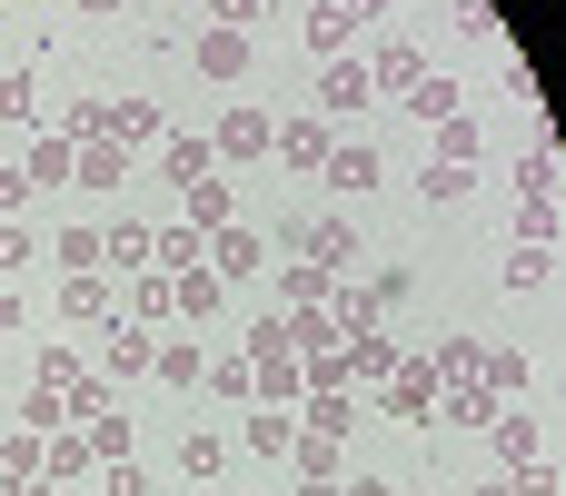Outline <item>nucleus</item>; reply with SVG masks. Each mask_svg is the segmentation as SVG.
I'll return each mask as SVG.
<instances>
[{"label":"nucleus","instance_id":"24","mask_svg":"<svg viewBox=\"0 0 566 496\" xmlns=\"http://www.w3.org/2000/svg\"><path fill=\"white\" fill-rule=\"evenodd\" d=\"M119 318H139V328H159V318H179V298H169V278H159V268H139V278H129V308H119Z\"/></svg>","mask_w":566,"mask_h":496},{"label":"nucleus","instance_id":"38","mask_svg":"<svg viewBox=\"0 0 566 496\" xmlns=\"http://www.w3.org/2000/svg\"><path fill=\"white\" fill-rule=\"evenodd\" d=\"M80 378H90V368H80V348H40V378H30V388H50V398H70Z\"/></svg>","mask_w":566,"mask_h":496},{"label":"nucleus","instance_id":"21","mask_svg":"<svg viewBox=\"0 0 566 496\" xmlns=\"http://www.w3.org/2000/svg\"><path fill=\"white\" fill-rule=\"evenodd\" d=\"M279 159L289 169H328V119H289L279 129Z\"/></svg>","mask_w":566,"mask_h":496},{"label":"nucleus","instance_id":"45","mask_svg":"<svg viewBox=\"0 0 566 496\" xmlns=\"http://www.w3.org/2000/svg\"><path fill=\"white\" fill-rule=\"evenodd\" d=\"M199 388H209V398H249V358H209Z\"/></svg>","mask_w":566,"mask_h":496},{"label":"nucleus","instance_id":"2","mask_svg":"<svg viewBox=\"0 0 566 496\" xmlns=\"http://www.w3.org/2000/svg\"><path fill=\"white\" fill-rule=\"evenodd\" d=\"M289 249H298L308 268L348 278V258H358V229H348V219H298V229H289Z\"/></svg>","mask_w":566,"mask_h":496},{"label":"nucleus","instance_id":"8","mask_svg":"<svg viewBox=\"0 0 566 496\" xmlns=\"http://www.w3.org/2000/svg\"><path fill=\"white\" fill-rule=\"evenodd\" d=\"M60 318H70V328H109V318H119V298H109V278H99V268H80V278H60Z\"/></svg>","mask_w":566,"mask_h":496},{"label":"nucleus","instance_id":"56","mask_svg":"<svg viewBox=\"0 0 566 496\" xmlns=\"http://www.w3.org/2000/svg\"><path fill=\"white\" fill-rule=\"evenodd\" d=\"M0 288H10V278H0Z\"/></svg>","mask_w":566,"mask_h":496},{"label":"nucleus","instance_id":"54","mask_svg":"<svg viewBox=\"0 0 566 496\" xmlns=\"http://www.w3.org/2000/svg\"><path fill=\"white\" fill-rule=\"evenodd\" d=\"M80 10H129V0H80Z\"/></svg>","mask_w":566,"mask_h":496},{"label":"nucleus","instance_id":"51","mask_svg":"<svg viewBox=\"0 0 566 496\" xmlns=\"http://www.w3.org/2000/svg\"><path fill=\"white\" fill-rule=\"evenodd\" d=\"M0 338H20V288H0Z\"/></svg>","mask_w":566,"mask_h":496},{"label":"nucleus","instance_id":"4","mask_svg":"<svg viewBox=\"0 0 566 496\" xmlns=\"http://www.w3.org/2000/svg\"><path fill=\"white\" fill-rule=\"evenodd\" d=\"M149 358H159V338L139 318H109L99 328V378H149Z\"/></svg>","mask_w":566,"mask_h":496},{"label":"nucleus","instance_id":"53","mask_svg":"<svg viewBox=\"0 0 566 496\" xmlns=\"http://www.w3.org/2000/svg\"><path fill=\"white\" fill-rule=\"evenodd\" d=\"M10 496H70V487H50V477H30V487H10Z\"/></svg>","mask_w":566,"mask_h":496},{"label":"nucleus","instance_id":"41","mask_svg":"<svg viewBox=\"0 0 566 496\" xmlns=\"http://www.w3.org/2000/svg\"><path fill=\"white\" fill-rule=\"evenodd\" d=\"M40 447H50V437L10 428V437H0V477H20V487H30V477H40Z\"/></svg>","mask_w":566,"mask_h":496},{"label":"nucleus","instance_id":"44","mask_svg":"<svg viewBox=\"0 0 566 496\" xmlns=\"http://www.w3.org/2000/svg\"><path fill=\"white\" fill-rule=\"evenodd\" d=\"M30 258H40V239H30V229H20V219H0V278H20V268H30Z\"/></svg>","mask_w":566,"mask_h":496},{"label":"nucleus","instance_id":"18","mask_svg":"<svg viewBox=\"0 0 566 496\" xmlns=\"http://www.w3.org/2000/svg\"><path fill=\"white\" fill-rule=\"evenodd\" d=\"M458 109H468V89H458L448 70H428V80L408 89V119H428V129H438V119H458Z\"/></svg>","mask_w":566,"mask_h":496},{"label":"nucleus","instance_id":"19","mask_svg":"<svg viewBox=\"0 0 566 496\" xmlns=\"http://www.w3.org/2000/svg\"><path fill=\"white\" fill-rule=\"evenodd\" d=\"M388 179V159L368 149V139H348V149H328V189H378Z\"/></svg>","mask_w":566,"mask_h":496},{"label":"nucleus","instance_id":"39","mask_svg":"<svg viewBox=\"0 0 566 496\" xmlns=\"http://www.w3.org/2000/svg\"><path fill=\"white\" fill-rule=\"evenodd\" d=\"M80 437H90V457H99V467H119V457H129V418H119V408H109V418H90Z\"/></svg>","mask_w":566,"mask_h":496},{"label":"nucleus","instance_id":"48","mask_svg":"<svg viewBox=\"0 0 566 496\" xmlns=\"http://www.w3.org/2000/svg\"><path fill=\"white\" fill-rule=\"evenodd\" d=\"M458 30H468V40H497V10H488V0H458Z\"/></svg>","mask_w":566,"mask_h":496},{"label":"nucleus","instance_id":"11","mask_svg":"<svg viewBox=\"0 0 566 496\" xmlns=\"http://www.w3.org/2000/svg\"><path fill=\"white\" fill-rule=\"evenodd\" d=\"M378 89H368V60H318V119L328 109H368Z\"/></svg>","mask_w":566,"mask_h":496},{"label":"nucleus","instance_id":"15","mask_svg":"<svg viewBox=\"0 0 566 496\" xmlns=\"http://www.w3.org/2000/svg\"><path fill=\"white\" fill-rule=\"evenodd\" d=\"M298 418H308V428H318V437H338V447H348V428H358V418H368V408H358V398H348V388H308V398H298Z\"/></svg>","mask_w":566,"mask_h":496},{"label":"nucleus","instance_id":"43","mask_svg":"<svg viewBox=\"0 0 566 496\" xmlns=\"http://www.w3.org/2000/svg\"><path fill=\"white\" fill-rule=\"evenodd\" d=\"M109 408H119L109 378H80V388H70V428H90V418H109Z\"/></svg>","mask_w":566,"mask_h":496},{"label":"nucleus","instance_id":"31","mask_svg":"<svg viewBox=\"0 0 566 496\" xmlns=\"http://www.w3.org/2000/svg\"><path fill=\"white\" fill-rule=\"evenodd\" d=\"M169 298H179V318H219V298H229V288H219L209 268H189V278H169Z\"/></svg>","mask_w":566,"mask_h":496},{"label":"nucleus","instance_id":"3","mask_svg":"<svg viewBox=\"0 0 566 496\" xmlns=\"http://www.w3.org/2000/svg\"><path fill=\"white\" fill-rule=\"evenodd\" d=\"M249 268H269V239H259L249 219H229V229H209V278H219V288H239Z\"/></svg>","mask_w":566,"mask_h":496},{"label":"nucleus","instance_id":"55","mask_svg":"<svg viewBox=\"0 0 566 496\" xmlns=\"http://www.w3.org/2000/svg\"><path fill=\"white\" fill-rule=\"evenodd\" d=\"M468 496H507V487H497V477H488V487H468Z\"/></svg>","mask_w":566,"mask_h":496},{"label":"nucleus","instance_id":"16","mask_svg":"<svg viewBox=\"0 0 566 496\" xmlns=\"http://www.w3.org/2000/svg\"><path fill=\"white\" fill-rule=\"evenodd\" d=\"M119 179H129V149H119V139H80L70 189H119Z\"/></svg>","mask_w":566,"mask_h":496},{"label":"nucleus","instance_id":"36","mask_svg":"<svg viewBox=\"0 0 566 496\" xmlns=\"http://www.w3.org/2000/svg\"><path fill=\"white\" fill-rule=\"evenodd\" d=\"M50 258H60L70 278H80V268H99V229H90V219H80V229H60V239H50Z\"/></svg>","mask_w":566,"mask_h":496},{"label":"nucleus","instance_id":"37","mask_svg":"<svg viewBox=\"0 0 566 496\" xmlns=\"http://www.w3.org/2000/svg\"><path fill=\"white\" fill-rule=\"evenodd\" d=\"M547 278H557V249H517V258H507V288H517V298H537Z\"/></svg>","mask_w":566,"mask_h":496},{"label":"nucleus","instance_id":"14","mask_svg":"<svg viewBox=\"0 0 566 496\" xmlns=\"http://www.w3.org/2000/svg\"><path fill=\"white\" fill-rule=\"evenodd\" d=\"M488 447H497L507 467H527V457H547V428H537L527 408H497V418H488Z\"/></svg>","mask_w":566,"mask_h":496},{"label":"nucleus","instance_id":"25","mask_svg":"<svg viewBox=\"0 0 566 496\" xmlns=\"http://www.w3.org/2000/svg\"><path fill=\"white\" fill-rule=\"evenodd\" d=\"M149 378H159V388H199V378H209V358H199V338H169V348L149 358Z\"/></svg>","mask_w":566,"mask_h":496},{"label":"nucleus","instance_id":"50","mask_svg":"<svg viewBox=\"0 0 566 496\" xmlns=\"http://www.w3.org/2000/svg\"><path fill=\"white\" fill-rule=\"evenodd\" d=\"M338 496H398L388 477H338Z\"/></svg>","mask_w":566,"mask_h":496},{"label":"nucleus","instance_id":"58","mask_svg":"<svg viewBox=\"0 0 566 496\" xmlns=\"http://www.w3.org/2000/svg\"><path fill=\"white\" fill-rule=\"evenodd\" d=\"M209 496H219V487H209Z\"/></svg>","mask_w":566,"mask_h":496},{"label":"nucleus","instance_id":"40","mask_svg":"<svg viewBox=\"0 0 566 496\" xmlns=\"http://www.w3.org/2000/svg\"><path fill=\"white\" fill-rule=\"evenodd\" d=\"M289 437H298L289 408H249V447H259V457H289Z\"/></svg>","mask_w":566,"mask_h":496},{"label":"nucleus","instance_id":"12","mask_svg":"<svg viewBox=\"0 0 566 496\" xmlns=\"http://www.w3.org/2000/svg\"><path fill=\"white\" fill-rule=\"evenodd\" d=\"M70 169H80V139H60V129L20 149V179H30V189H70Z\"/></svg>","mask_w":566,"mask_h":496},{"label":"nucleus","instance_id":"22","mask_svg":"<svg viewBox=\"0 0 566 496\" xmlns=\"http://www.w3.org/2000/svg\"><path fill=\"white\" fill-rule=\"evenodd\" d=\"M517 199H557V139H547V129H537L527 159H517Z\"/></svg>","mask_w":566,"mask_h":496},{"label":"nucleus","instance_id":"52","mask_svg":"<svg viewBox=\"0 0 566 496\" xmlns=\"http://www.w3.org/2000/svg\"><path fill=\"white\" fill-rule=\"evenodd\" d=\"M348 10H358V20H388V10H398V0H348Z\"/></svg>","mask_w":566,"mask_h":496},{"label":"nucleus","instance_id":"57","mask_svg":"<svg viewBox=\"0 0 566 496\" xmlns=\"http://www.w3.org/2000/svg\"><path fill=\"white\" fill-rule=\"evenodd\" d=\"M70 496H80V487H70Z\"/></svg>","mask_w":566,"mask_h":496},{"label":"nucleus","instance_id":"49","mask_svg":"<svg viewBox=\"0 0 566 496\" xmlns=\"http://www.w3.org/2000/svg\"><path fill=\"white\" fill-rule=\"evenodd\" d=\"M269 20V0H219V30H259Z\"/></svg>","mask_w":566,"mask_h":496},{"label":"nucleus","instance_id":"46","mask_svg":"<svg viewBox=\"0 0 566 496\" xmlns=\"http://www.w3.org/2000/svg\"><path fill=\"white\" fill-rule=\"evenodd\" d=\"M99 496H149V467H139V457H119V467L99 477Z\"/></svg>","mask_w":566,"mask_h":496},{"label":"nucleus","instance_id":"34","mask_svg":"<svg viewBox=\"0 0 566 496\" xmlns=\"http://www.w3.org/2000/svg\"><path fill=\"white\" fill-rule=\"evenodd\" d=\"M468 189H478V169H448V159H428V169H418V199H438V209H448V199H468Z\"/></svg>","mask_w":566,"mask_h":496},{"label":"nucleus","instance_id":"26","mask_svg":"<svg viewBox=\"0 0 566 496\" xmlns=\"http://www.w3.org/2000/svg\"><path fill=\"white\" fill-rule=\"evenodd\" d=\"M109 139H119V149L159 139V99H109Z\"/></svg>","mask_w":566,"mask_h":496},{"label":"nucleus","instance_id":"5","mask_svg":"<svg viewBox=\"0 0 566 496\" xmlns=\"http://www.w3.org/2000/svg\"><path fill=\"white\" fill-rule=\"evenodd\" d=\"M209 149H219V159H269V149H279V119L239 99V109L219 119V139H209Z\"/></svg>","mask_w":566,"mask_h":496},{"label":"nucleus","instance_id":"47","mask_svg":"<svg viewBox=\"0 0 566 496\" xmlns=\"http://www.w3.org/2000/svg\"><path fill=\"white\" fill-rule=\"evenodd\" d=\"M30 209V179H20V159H0V219H20Z\"/></svg>","mask_w":566,"mask_h":496},{"label":"nucleus","instance_id":"10","mask_svg":"<svg viewBox=\"0 0 566 496\" xmlns=\"http://www.w3.org/2000/svg\"><path fill=\"white\" fill-rule=\"evenodd\" d=\"M418 80H428V60H418V40H388V50L368 60V89H378V99H408Z\"/></svg>","mask_w":566,"mask_h":496},{"label":"nucleus","instance_id":"23","mask_svg":"<svg viewBox=\"0 0 566 496\" xmlns=\"http://www.w3.org/2000/svg\"><path fill=\"white\" fill-rule=\"evenodd\" d=\"M229 219H239L229 179H199V189H189V219H179V229H199V239H209V229H229Z\"/></svg>","mask_w":566,"mask_h":496},{"label":"nucleus","instance_id":"42","mask_svg":"<svg viewBox=\"0 0 566 496\" xmlns=\"http://www.w3.org/2000/svg\"><path fill=\"white\" fill-rule=\"evenodd\" d=\"M30 89H40L30 70H0V129H30Z\"/></svg>","mask_w":566,"mask_h":496},{"label":"nucleus","instance_id":"9","mask_svg":"<svg viewBox=\"0 0 566 496\" xmlns=\"http://www.w3.org/2000/svg\"><path fill=\"white\" fill-rule=\"evenodd\" d=\"M298 30H308V50H318V60H348V40H358L368 20H358L348 0H308V20H298Z\"/></svg>","mask_w":566,"mask_h":496},{"label":"nucleus","instance_id":"17","mask_svg":"<svg viewBox=\"0 0 566 496\" xmlns=\"http://www.w3.org/2000/svg\"><path fill=\"white\" fill-rule=\"evenodd\" d=\"M149 268H159V278H189V268H209V239H199V229H159V239H149Z\"/></svg>","mask_w":566,"mask_h":496},{"label":"nucleus","instance_id":"13","mask_svg":"<svg viewBox=\"0 0 566 496\" xmlns=\"http://www.w3.org/2000/svg\"><path fill=\"white\" fill-rule=\"evenodd\" d=\"M338 368H348V388H378V378L398 368V338H378V328H358V338H338Z\"/></svg>","mask_w":566,"mask_h":496},{"label":"nucleus","instance_id":"28","mask_svg":"<svg viewBox=\"0 0 566 496\" xmlns=\"http://www.w3.org/2000/svg\"><path fill=\"white\" fill-rule=\"evenodd\" d=\"M497 418V398H478V388H438V418L428 428H488Z\"/></svg>","mask_w":566,"mask_h":496},{"label":"nucleus","instance_id":"20","mask_svg":"<svg viewBox=\"0 0 566 496\" xmlns=\"http://www.w3.org/2000/svg\"><path fill=\"white\" fill-rule=\"evenodd\" d=\"M40 477H50V487H80V477H90V437H80V428H60V437L40 447Z\"/></svg>","mask_w":566,"mask_h":496},{"label":"nucleus","instance_id":"33","mask_svg":"<svg viewBox=\"0 0 566 496\" xmlns=\"http://www.w3.org/2000/svg\"><path fill=\"white\" fill-rule=\"evenodd\" d=\"M209 169H219V149H209V139H169V179H179V189H199Z\"/></svg>","mask_w":566,"mask_h":496},{"label":"nucleus","instance_id":"6","mask_svg":"<svg viewBox=\"0 0 566 496\" xmlns=\"http://www.w3.org/2000/svg\"><path fill=\"white\" fill-rule=\"evenodd\" d=\"M189 70H199V80H239V70H249V30H219V20H209V30L189 40Z\"/></svg>","mask_w":566,"mask_h":496},{"label":"nucleus","instance_id":"30","mask_svg":"<svg viewBox=\"0 0 566 496\" xmlns=\"http://www.w3.org/2000/svg\"><path fill=\"white\" fill-rule=\"evenodd\" d=\"M438 159H448V169H478V109L438 119Z\"/></svg>","mask_w":566,"mask_h":496},{"label":"nucleus","instance_id":"35","mask_svg":"<svg viewBox=\"0 0 566 496\" xmlns=\"http://www.w3.org/2000/svg\"><path fill=\"white\" fill-rule=\"evenodd\" d=\"M517 249H557V199H517Z\"/></svg>","mask_w":566,"mask_h":496},{"label":"nucleus","instance_id":"32","mask_svg":"<svg viewBox=\"0 0 566 496\" xmlns=\"http://www.w3.org/2000/svg\"><path fill=\"white\" fill-rule=\"evenodd\" d=\"M328 328H338V338L378 328V298H368V288H328Z\"/></svg>","mask_w":566,"mask_h":496},{"label":"nucleus","instance_id":"29","mask_svg":"<svg viewBox=\"0 0 566 496\" xmlns=\"http://www.w3.org/2000/svg\"><path fill=\"white\" fill-rule=\"evenodd\" d=\"M179 477H189V487H219V477H229V437H189V447H179Z\"/></svg>","mask_w":566,"mask_h":496},{"label":"nucleus","instance_id":"27","mask_svg":"<svg viewBox=\"0 0 566 496\" xmlns=\"http://www.w3.org/2000/svg\"><path fill=\"white\" fill-rule=\"evenodd\" d=\"M328 288H338V278H328V268H308V258H289V268H279V298H289V308H328Z\"/></svg>","mask_w":566,"mask_h":496},{"label":"nucleus","instance_id":"1","mask_svg":"<svg viewBox=\"0 0 566 496\" xmlns=\"http://www.w3.org/2000/svg\"><path fill=\"white\" fill-rule=\"evenodd\" d=\"M378 408H388L398 428H428V418H438V368H428V358H398V368L378 378Z\"/></svg>","mask_w":566,"mask_h":496},{"label":"nucleus","instance_id":"7","mask_svg":"<svg viewBox=\"0 0 566 496\" xmlns=\"http://www.w3.org/2000/svg\"><path fill=\"white\" fill-rule=\"evenodd\" d=\"M149 239H159V229L109 219V229H99V278H139V268H149Z\"/></svg>","mask_w":566,"mask_h":496}]
</instances>
